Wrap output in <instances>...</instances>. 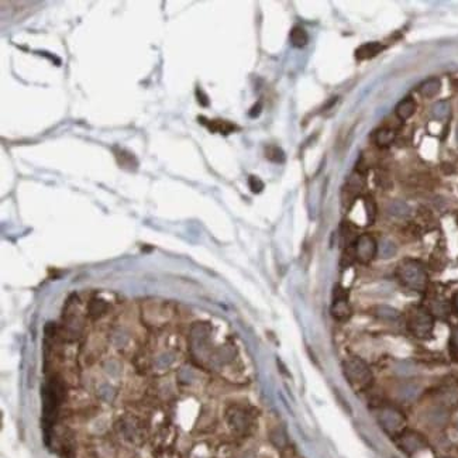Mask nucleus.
I'll list each match as a JSON object with an SVG mask.
<instances>
[{"mask_svg":"<svg viewBox=\"0 0 458 458\" xmlns=\"http://www.w3.org/2000/svg\"><path fill=\"white\" fill-rule=\"evenodd\" d=\"M373 313H375V316L384 319V320H396L399 317V311L392 309L389 306H377L373 309Z\"/></svg>","mask_w":458,"mask_h":458,"instance_id":"obj_16","label":"nucleus"},{"mask_svg":"<svg viewBox=\"0 0 458 458\" xmlns=\"http://www.w3.org/2000/svg\"><path fill=\"white\" fill-rule=\"evenodd\" d=\"M414 110H416V102L413 100L412 97H405L403 100L398 103V106H396V116L399 117L401 120H406L409 119L410 116H413L414 113Z\"/></svg>","mask_w":458,"mask_h":458,"instance_id":"obj_9","label":"nucleus"},{"mask_svg":"<svg viewBox=\"0 0 458 458\" xmlns=\"http://www.w3.org/2000/svg\"><path fill=\"white\" fill-rule=\"evenodd\" d=\"M441 89V82L437 78H430L426 82H423L420 88H419V92L420 95H423L424 97H433L435 96Z\"/></svg>","mask_w":458,"mask_h":458,"instance_id":"obj_12","label":"nucleus"},{"mask_svg":"<svg viewBox=\"0 0 458 458\" xmlns=\"http://www.w3.org/2000/svg\"><path fill=\"white\" fill-rule=\"evenodd\" d=\"M344 371L347 378L352 384H368L371 379V371L365 362L360 358H351L344 362Z\"/></svg>","mask_w":458,"mask_h":458,"instance_id":"obj_3","label":"nucleus"},{"mask_svg":"<svg viewBox=\"0 0 458 458\" xmlns=\"http://www.w3.org/2000/svg\"><path fill=\"white\" fill-rule=\"evenodd\" d=\"M395 131L390 129H382V130L377 131L375 134V142L379 147H389L390 144L395 140Z\"/></svg>","mask_w":458,"mask_h":458,"instance_id":"obj_13","label":"nucleus"},{"mask_svg":"<svg viewBox=\"0 0 458 458\" xmlns=\"http://www.w3.org/2000/svg\"><path fill=\"white\" fill-rule=\"evenodd\" d=\"M289 38H290V44L296 48H302L307 44L309 41V35L306 33V30L300 26H295L294 29L290 30V34H289Z\"/></svg>","mask_w":458,"mask_h":458,"instance_id":"obj_11","label":"nucleus"},{"mask_svg":"<svg viewBox=\"0 0 458 458\" xmlns=\"http://www.w3.org/2000/svg\"><path fill=\"white\" fill-rule=\"evenodd\" d=\"M434 326L433 316L424 309H416L409 319V327L419 339H427L431 336Z\"/></svg>","mask_w":458,"mask_h":458,"instance_id":"obj_2","label":"nucleus"},{"mask_svg":"<svg viewBox=\"0 0 458 458\" xmlns=\"http://www.w3.org/2000/svg\"><path fill=\"white\" fill-rule=\"evenodd\" d=\"M388 212H389L392 216H398V217H405L410 213V209L405 202L402 200H393L390 202L389 206H388Z\"/></svg>","mask_w":458,"mask_h":458,"instance_id":"obj_14","label":"nucleus"},{"mask_svg":"<svg viewBox=\"0 0 458 458\" xmlns=\"http://www.w3.org/2000/svg\"><path fill=\"white\" fill-rule=\"evenodd\" d=\"M248 185L251 188V191L254 193H260L262 189H264V182L261 181L258 176L251 175L248 178Z\"/></svg>","mask_w":458,"mask_h":458,"instance_id":"obj_21","label":"nucleus"},{"mask_svg":"<svg viewBox=\"0 0 458 458\" xmlns=\"http://www.w3.org/2000/svg\"><path fill=\"white\" fill-rule=\"evenodd\" d=\"M106 310H108V303L106 302H103L100 299L91 300V303H89V313H91L92 316H102V315L106 313Z\"/></svg>","mask_w":458,"mask_h":458,"instance_id":"obj_18","label":"nucleus"},{"mask_svg":"<svg viewBox=\"0 0 458 458\" xmlns=\"http://www.w3.org/2000/svg\"><path fill=\"white\" fill-rule=\"evenodd\" d=\"M378 253L382 258H390L393 257L396 253L395 244L389 241V240H382L381 244L378 245Z\"/></svg>","mask_w":458,"mask_h":458,"instance_id":"obj_19","label":"nucleus"},{"mask_svg":"<svg viewBox=\"0 0 458 458\" xmlns=\"http://www.w3.org/2000/svg\"><path fill=\"white\" fill-rule=\"evenodd\" d=\"M398 278L405 286L413 290H424L427 285V274L424 271L423 265L418 261L407 260L403 261L398 266Z\"/></svg>","mask_w":458,"mask_h":458,"instance_id":"obj_1","label":"nucleus"},{"mask_svg":"<svg viewBox=\"0 0 458 458\" xmlns=\"http://www.w3.org/2000/svg\"><path fill=\"white\" fill-rule=\"evenodd\" d=\"M200 123H203L210 131H215V133H223V134H228V133H232L234 131L237 127L232 123H228L226 120H207L204 119V117H200Z\"/></svg>","mask_w":458,"mask_h":458,"instance_id":"obj_6","label":"nucleus"},{"mask_svg":"<svg viewBox=\"0 0 458 458\" xmlns=\"http://www.w3.org/2000/svg\"><path fill=\"white\" fill-rule=\"evenodd\" d=\"M450 354L458 361V326L451 330V337H450Z\"/></svg>","mask_w":458,"mask_h":458,"instance_id":"obj_20","label":"nucleus"},{"mask_svg":"<svg viewBox=\"0 0 458 458\" xmlns=\"http://www.w3.org/2000/svg\"><path fill=\"white\" fill-rule=\"evenodd\" d=\"M378 253V245L371 236L364 234L357 238L356 241V255L357 258L362 262L371 261Z\"/></svg>","mask_w":458,"mask_h":458,"instance_id":"obj_4","label":"nucleus"},{"mask_svg":"<svg viewBox=\"0 0 458 458\" xmlns=\"http://www.w3.org/2000/svg\"><path fill=\"white\" fill-rule=\"evenodd\" d=\"M381 422H382V424H384L386 429L395 430L401 426L403 419H402L401 413H398L396 410H392V409H386V410L381 413Z\"/></svg>","mask_w":458,"mask_h":458,"instance_id":"obj_7","label":"nucleus"},{"mask_svg":"<svg viewBox=\"0 0 458 458\" xmlns=\"http://www.w3.org/2000/svg\"><path fill=\"white\" fill-rule=\"evenodd\" d=\"M265 157L272 162H283L285 161V154L279 147L277 145H269L265 148Z\"/></svg>","mask_w":458,"mask_h":458,"instance_id":"obj_17","label":"nucleus"},{"mask_svg":"<svg viewBox=\"0 0 458 458\" xmlns=\"http://www.w3.org/2000/svg\"><path fill=\"white\" fill-rule=\"evenodd\" d=\"M331 311H333V316L336 319H345V317L350 316V306H348L345 295L344 296H337L336 298L333 307H331Z\"/></svg>","mask_w":458,"mask_h":458,"instance_id":"obj_10","label":"nucleus"},{"mask_svg":"<svg viewBox=\"0 0 458 458\" xmlns=\"http://www.w3.org/2000/svg\"><path fill=\"white\" fill-rule=\"evenodd\" d=\"M452 307H454V311L458 315V292L452 296Z\"/></svg>","mask_w":458,"mask_h":458,"instance_id":"obj_22","label":"nucleus"},{"mask_svg":"<svg viewBox=\"0 0 458 458\" xmlns=\"http://www.w3.org/2000/svg\"><path fill=\"white\" fill-rule=\"evenodd\" d=\"M113 153H114V157H116V161H117V164H119L120 168H123V170H127V171H136L137 166H138V161L137 158L133 155L129 151H126L123 148H119V147H114L113 148Z\"/></svg>","mask_w":458,"mask_h":458,"instance_id":"obj_5","label":"nucleus"},{"mask_svg":"<svg viewBox=\"0 0 458 458\" xmlns=\"http://www.w3.org/2000/svg\"><path fill=\"white\" fill-rule=\"evenodd\" d=\"M450 113V105L446 100H441V102H437L435 105H433L431 108V116L433 119L435 120H443L446 119L447 116Z\"/></svg>","mask_w":458,"mask_h":458,"instance_id":"obj_15","label":"nucleus"},{"mask_svg":"<svg viewBox=\"0 0 458 458\" xmlns=\"http://www.w3.org/2000/svg\"><path fill=\"white\" fill-rule=\"evenodd\" d=\"M382 50H384V47L379 43H367V44H364L357 50L356 57L357 59H369V58L378 55Z\"/></svg>","mask_w":458,"mask_h":458,"instance_id":"obj_8","label":"nucleus"}]
</instances>
